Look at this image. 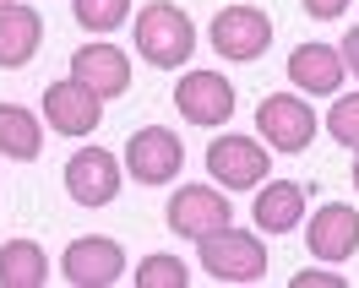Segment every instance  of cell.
<instances>
[{"label":"cell","mask_w":359,"mask_h":288,"mask_svg":"<svg viewBox=\"0 0 359 288\" xmlns=\"http://www.w3.org/2000/svg\"><path fill=\"white\" fill-rule=\"evenodd\" d=\"M191 49H196V27L191 17L169 6V0H153V6H142L136 11V55L158 71H175L191 60Z\"/></svg>","instance_id":"cell-1"},{"label":"cell","mask_w":359,"mask_h":288,"mask_svg":"<svg viewBox=\"0 0 359 288\" xmlns=\"http://www.w3.org/2000/svg\"><path fill=\"white\" fill-rule=\"evenodd\" d=\"M316 109L299 98V92H272V98H262L256 104V131H262V142L267 147H278V153H305L316 142Z\"/></svg>","instance_id":"cell-2"},{"label":"cell","mask_w":359,"mask_h":288,"mask_svg":"<svg viewBox=\"0 0 359 288\" xmlns=\"http://www.w3.org/2000/svg\"><path fill=\"white\" fill-rule=\"evenodd\" d=\"M202 266H207V277H218V283H256L267 272V245L256 234H240L229 223V228L202 240Z\"/></svg>","instance_id":"cell-3"},{"label":"cell","mask_w":359,"mask_h":288,"mask_svg":"<svg viewBox=\"0 0 359 288\" xmlns=\"http://www.w3.org/2000/svg\"><path fill=\"white\" fill-rule=\"evenodd\" d=\"M272 44V17L267 11H256V6H224L218 17H212V49L234 60V66H245V60H262Z\"/></svg>","instance_id":"cell-4"},{"label":"cell","mask_w":359,"mask_h":288,"mask_svg":"<svg viewBox=\"0 0 359 288\" xmlns=\"http://www.w3.org/2000/svg\"><path fill=\"white\" fill-rule=\"evenodd\" d=\"M207 169H212V179H218L224 191H256V185L267 179L272 158H267V147H262L256 136L224 131L212 147H207Z\"/></svg>","instance_id":"cell-5"},{"label":"cell","mask_w":359,"mask_h":288,"mask_svg":"<svg viewBox=\"0 0 359 288\" xmlns=\"http://www.w3.org/2000/svg\"><path fill=\"white\" fill-rule=\"evenodd\" d=\"M234 223V207H229V191H212V185H180L169 196V228L180 240H207Z\"/></svg>","instance_id":"cell-6"},{"label":"cell","mask_w":359,"mask_h":288,"mask_svg":"<svg viewBox=\"0 0 359 288\" xmlns=\"http://www.w3.org/2000/svg\"><path fill=\"white\" fill-rule=\"evenodd\" d=\"M180 163H185V147H180L175 131H163V125H142L131 131L126 142V169L136 174V185H169L180 174Z\"/></svg>","instance_id":"cell-7"},{"label":"cell","mask_w":359,"mask_h":288,"mask_svg":"<svg viewBox=\"0 0 359 288\" xmlns=\"http://www.w3.org/2000/svg\"><path fill=\"white\" fill-rule=\"evenodd\" d=\"M175 109L191 120V125H224L229 114H234V82L218 76V71H191V76H180L175 88Z\"/></svg>","instance_id":"cell-8"},{"label":"cell","mask_w":359,"mask_h":288,"mask_svg":"<svg viewBox=\"0 0 359 288\" xmlns=\"http://www.w3.org/2000/svg\"><path fill=\"white\" fill-rule=\"evenodd\" d=\"M66 191L76 207H109L120 196V163L104 147H82L66 158Z\"/></svg>","instance_id":"cell-9"},{"label":"cell","mask_w":359,"mask_h":288,"mask_svg":"<svg viewBox=\"0 0 359 288\" xmlns=\"http://www.w3.org/2000/svg\"><path fill=\"white\" fill-rule=\"evenodd\" d=\"M44 120H49V131H60V136H88L104 120V98L88 82L66 76V82L44 88Z\"/></svg>","instance_id":"cell-10"},{"label":"cell","mask_w":359,"mask_h":288,"mask_svg":"<svg viewBox=\"0 0 359 288\" xmlns=\"http://www.w3.org/2000/svg\"><path fill=\"white\" fill-rule=\"evenodd\" d=\"M126 277V250L104 234H82L66 245V283L76 288H109Z\"/></svg>","instance_id":"cell-11"},{"label":"cell","mask_w":359,"mask_h":288,"mask_svg":"<svg viewBox=\"0 0 359 288\" xmlns=\"http://www.w3.org/2000/svg\"><path fill=\"white\" fill-rule=\"evenodd\" d=\"M71 76L88 82L98 98H120L131 88V60H126V49H114V44H82L71 55Z\"/></svg>","instance_id":"cell-12"},{"label":"cell","mask_w":359,"mask_h":288,"mask_svg":"<svg viewBox=\"0 0 359 288\" xmlns=\"http://www.w3.org/2000/svg\"><path fill=\"white\" fill-rule=\"evenodd\" d=\"M354 250H359V212L343 207V201L321 207L311 218V256H321V261H348Z\"/></svg>","instance_id":"cell-13"},{"label":"cell","mask_w":359,"mask_h":288,"mask_svg":"<svg viewBox=\"0 0 359 288\" xmlns=\"http://www.w3.org/2000/svg\"><path fill=\"white\" fill-rule=\"evenodd\" d=\"M250 212H256V228H262V234H289V228H299V218H305V185H294V179H262Z\"/></svg>","instance_id":"cell-14"},{"label":"cell","mask_w":359,"mask_h":288,"mask_svg":"<svg viewBox=\"0 0 359 288\" xmlns=\"http://www.w3.org/2000/svg\"><path fill=\"white\" fill-rule=\"evenodd\" d=\"M39 44H44V17L33 6H6L0 11V66L6 71L27 66L39 55Z\"/></svg>","instance_id":"cell-15"},{"label":"cell","mask_w":359,"mask_h":288,"mask_svg":"<svg viewBox=\"0 0 359 288\" xmlns=\"http://www.w3.org/2000/svg\"><path fill=\"white\" fill-rule=\"evenodd\" d=\"M343 55L332 44H299L289 55V82L299 92H337L343 88Z\"/></svg>","instance_id":"cell-16"},{"label":"cell","mask_w":359,"mask_h":288,"mask_svg":"<svg viewBox=\"0 0 359 288\" xmlns=\"http://www.w3.org/2000/svg\"><path fill=\"white\" fill-rule=\"evenodd\" d=\"M0 153L11 163H33L44 153V120L22 104H0Z\"/></svg>","instance_id":"cell-17"},{"label":"cell","mask_w":359,"mask_h":288,"mask_svg":"<svg viewBox=\"0 0 359 288\" xmlns=\"http://www.w3.org/2000/svg\"><path fill=\"white\" fill-rule=\"evenodd\" d=\"M49 261L33 240H11L0 250V288H44Z\"/></svg>","instance_id":"cell-18"},{"label":"cell","mask_w":359,"mask_h":288,"mask_svg":"<svg viewBox=\"0 0 359 288\" xmlns=\"http://www.w3.org/2000/svg\"><path fill=\"white\" fill-rule=\"evenodd\" d=\"M71 11H76V22L88 33H114L131 17V0H71Z\"/></svg>","instance_id":"cell-19"},{"label":"cell","mask_w":359,"mask_h":288,"mask_svg":"<svg viewBox=\"0 0 359 288\" xmlns=\"http://www.w3.org/2000/svg\"><path fill=\"white\" fill-rule=\"evenodd\" d=\"M185 261L180 256H147V261L136 266V283L142 288H185Z\"/></svg>","instance_id":"cell-20"},{"label":"cell","mask_w":359,"mask_h":288,"mask_svg":"<svg viewBox=\"0 0 359 288\" xmlns=\"http://www.w3.org/2000/svg\"><path fill=\"white\" fill-rule=\"evenodd\" d=\"M327 136L359 153V92H348V98H337V104H332V114H327Z\"/></svg>","instance_id":"cell-21"},{"label":"cell","mask_w":359,"mask_h":288,"mask_svg":"<svg viewBox=\"0 0 359 288\" xmlns=\"http://www.w3.org/2000/svg\"><path fill=\"white\" fill-rule=\"evenodd\" d=\"M294 288H343V272H321V266H305V272H294Z\"/></svg>","instance_id":"cell-22"},{"label":"cell","mask_w":359,"mask_h":288,"mask_svg":"<svg viewBox=\"0 0 359 288\" xmlns=\"http://www.w3.org/2000/svg\"><path fill=\"white\" fill-rule=\"evenodd\" d=\"M348 11V0H305V17H316V22H337Z\"/></svg>","instance_id":"cell-23"},{"label":"cell","mask_w":359,"mask_h":288,"mask_svg":"<svg viewBox=\"0 0 359 288\" xmlns=\"http://www.w3.org/2000/svg\"><path fill=\"white\" fill-rule=\"evenodd\" d=\"M337 55H343V66L359 76V27H354V33H343V49H337Z\"/></svg>","instance_id":"cell-24"},{"label":"cell","mask_w":359,"mask_h":288,"mask_svg":"<svg viewBox=\"0 0 359 288\" xmlns=\"http://www.w3.org/2000/svg\"><path fill=\"white\" fill-rule=\"evenodd\" d=\"M354 191H359V153H354Z\"/></svg>","instance_id":"cell-25"},{"label":"cell","mask_w":359,"mask_h":288,"mask_svg":"<svg viewBox=\"0 0 359 288\" xmlns=\"http://www.w3.org/2000/svg\"><path fill=\"white\" fill-rule=\"evenodd\" d=\"M6 6H17V0H0V11H6Z\"/></svg>","instance_id":"cell-26"}]
</instances>
